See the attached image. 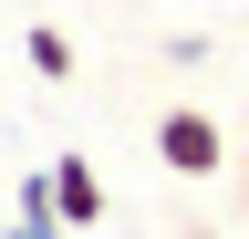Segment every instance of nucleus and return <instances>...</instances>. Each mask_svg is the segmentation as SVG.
<instances>
[{
    "mask_svg": "<svg viewBox=\"0 0 249 239\" xmlns=\"http://www.w3.org/2000/svg\"><path fill=\"white\" fill-rule=\"evenodd\" d=\"M156 166L187 177V187L218 177V166H229V125H218L208 104H166V114H156Z\"/></svg>",
    "mask_w": 249,
    "mask_h": 239,
    "instance_id": "f257e3e1",
    "label": "nucleus"
},
{
    "mask_svg": "<svg viewBox=\"0 0 249 239\" xmlns=\"http://www.w3.org/2000/svg\"><path fill=\"white\" fill-rule=\"evenodd\" d=\"M52 198L73 229H104V177H93V156H52Z\"/></svg>",
    "mask_w": 249,
    "mask_h": 239,
    "instance_id": "f03ea898",
    "label": "nucleus"
},
{
    "mask_svg": "<svg viewBox=\"0 0 249 239\" xmlns=\"http://www.w3.org/2000/svg\"><path fill=\"white\" fill-rule=\"evenodd\" d=\"M21 52H31V73H42V83H73V32L31 21V32H21Z\"/></svg>",
    "mask_w": 249,
    "mask_h": 239,
    "instance_id": "7ed1b4c3",
    "label": "nucleus"
},
{
    "mask_svg": "<svg viewBox=\"0 0 249 239\" xmlns=\"http://www.w3.org/2000/svg\"><path fill=\"white\" fill-rule=\"evenodd\" d=\"M0 239H21V229H11V219H0Z\"/></svg>",
    "mask_w": 249,
    "mask_h": 239,
    "instance_id": "20e7f679",
    "label": "nucleus"
}]
</instances>
